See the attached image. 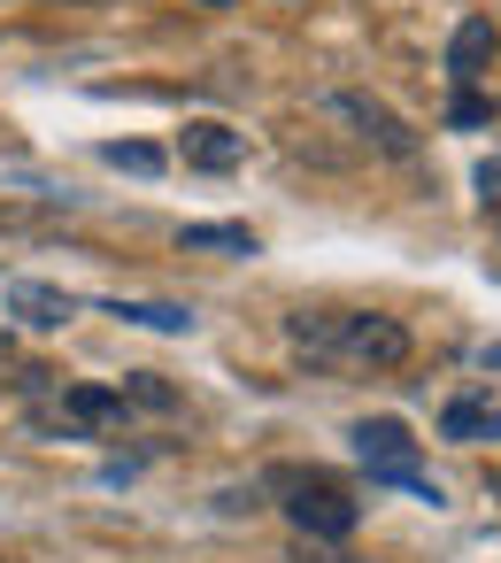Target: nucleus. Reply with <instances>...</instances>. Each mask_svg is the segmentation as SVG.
I'll list each match as a JSON object with an SVG mask.
<instances>
[{
    "label": "nucleus",
    "instance_id": "nucleus-1",
    "mask_svg": "<svg viewBox=\"0 0 501 563\" xmlns=\"http://www.w3.org/2000/svg\"><path fill=\"white\" fill-rule=\"evenodd\" d=\"M286 347L309 355L316 371H401L409 363V324L378 317V309H293L286 317Z\"/></svg>",
    "mask_w": 501,
    "mask_h": 563
},
{
    "label": "nucleus",
    "instance_id": "nucleus-2",
    "mask_svg": "<svg viewBox=\"0 0 501 563\" xmlns=\"http://www.w3.org/2000/svg\"><path fill=\"white\" fill-rule=\"evenodd\" d=\"M270 486L286 494V517H293L301 540H347V532L363 525V501H355L332 471H293V463H278Z\"/></svg>",
    "mask_w": 501,
    "mask_h": 563
},
{
    "label": "nucleus",
    "instance_id": "nucleus-3",
    "mask_svg": "<svg viewBox=\"0 0 501 563\" xmlns=\"http://www.w3.org/2000/svg\"><path fill=\"white\" fill-rule=\"evenodd\" d=\"M24 424L40 440H101V432L132 424V401L116 386H55V394H40L24 409Z\"/></svg>",
    "mask_w": 501,
    "mask_h": 563
},
{
    "label": "nucleus",
    "instance_id": "nucleus-4",
    "mask_svg": "<svg viewBox=\"0 0 501 563\" xmlns=\"http://www.w3.org/2000/svg\"><path fill=\"white\" fill-rule=\"evenodd\" d=\"M347 440H355V463L370 471V486H409L416 501H439V486L424 478L416 440H409V424H401V417H363Z\"/></svg>",
    "mask_w": 501,
    "mask_h": 563
},
{
    "label": "nucleus",
    "instance_id": "nucleus-5",
    "mask_svg": "<svg viewBox=\"0 0 501 563\" xmlns=\"http://www.w3.org/2000/svg\"><path fill=\"white\" fill-rule=\"evenodd\" d=\"M324 109L355 132V140H370L378 155H393V163H409L416 155V132H409V117H393L386 101H370V93H324Z\"/></svg>",
    "mask_w": 501,
    "mask_h": 563
},
{
    "label": "nucleus",
    "instance_id": "nucleus-6",
    "mask_svg": "<svg viewBox=\"0 0 501 563\" xmlns=\"http://www.w3.org/2000/svg\"><path fill=\"white\" fill-rule=\"evenodd\" d=\"M178 155H186V170H240V163H247V132L201 117V124L178 132Z\"/></svg>",
    "mask_w": 501,
    "mask_h": 563
},
{
    "label": "nucleus",
    "instance_id": "nucleus-7",
    "mask_svg": "<svg viewBox=\"0 0 501 563\" xmlns=\"http://www.w3.org/2000/svg\"><path fill=\"white\" fill-rule=\"evenodd\" d=\"M9 317H24V324H40V332H63V324L78 317V294L40 286V278H16V286H9Z\"/></svg>",
    "mask_w": 501,
    "mask_h": 563
},
{
    "label": "nucleus",
    "instance_id": "nucleus-8",
    "mask_svg": "<svg viewBox=\"0 0 501 563\" xmlns=\"http://www.w3.org/2000/svg\"><path fill=\"white\" fill-rule=\"evenodd\" d=\"M439 440H463V448L501 440V401H486V394H455V401L439 409Z\"/></svg>",
    "mask_w": 501,
    "mask_h": 563
},
{
    "label": "nucleus",
    "instance_id": "nucleus-9",
    "mask_svg": "<svg viewBox=\"0 0 501 563\" xmlns=\"http://www.w3.org/2000/svg\"><path fill=\"white\" fill-rule=\"evenodd\" d=\"M493 47H501V32H493L486 16H470V24H455V40H447V78H455V86H470V78H486V63H493Z\"/></svg>",
    "mask_w": 501,
    "mask_h": 563
},
{
    "label": "nucleus",
    "instance_id": "nucleus-10",
    "mask_svg": "<svg viewBox=\"0 0 501 563\" xmlns=\"http://www.w3.org/2000/svg\"><path fill=\"white\" fill-rule=\"evenodd\" d=\"M109 317L124 324H147V332H193V309L186 301H101Z\"/></svg>",
    "mask_w": 501,
    "mask_h": 563
},
{
    "label": "nucleus",
    "instance_id": "nucleus-11",
    "mask_svg": "<svg viewBox=\"0 0 501 563\" xmlns=\"http://www.w3.org/2000/svg\"><path fill=\"white\" fill-rule=\"evenodd\" d=\"M178 247H201V255H255V232H247V224H186Z\"/></svg>",
    "mask_w": 501,
    "mask_h": 563
},
{
    "label": "nucleus",
    "instance_id": "nucleus-12",
    "mask_svg": "<svg viewBox=\"0 0 501 563\" xmlns=\"http://www.w3.org/2000/svg\"><path fill=\"white\" fill-rule=\"evenodd\" d=\"M101 163H109V170H132V178H155V170H163V147H140V140H109V147H101Z\"/></svg>",
    "mask_w": 501,
    "mask_h": 563
},
{
    "label": "nucleus",
    "instance_id": "nucleus-13",
    "mask_svg": "<svg viewBox=\"0 0 501 563\" xmlns=\"http://www.w3.org/2000/svg\"><path fill=\"white\" fill-rule=\"evenodd\" d=\"M116 394H124L132 409H178V386H163L155 371H132V378H124Z\"/></svg>",
    "mask_w": 501,
    "mask_h": 563
},
{
    "label": "nucleus",
    "instance_id": "nucleus-14",
    "mask_svg": "<svg viewBox=\"0 0 501 563\" xmlns=\"http://www.w3.org/2000/svg\"><path fill=\"white\" fill-rule=\"evenodd\" d=\"M478 201L501 209V163H478Z\"/></svg>",
    "mask_w": 501,
    "mask_h": 563
},
{
    "label": "nucleus",
    "instance_id": "nucleus-15",
    "mask_svg": "<svg viewBox=\"0 0 501 563\" xmlns=\"http://www.w3.org/2000/svg\"><path fill=\"white\" fill-rule=\"evenodd\" d=\"M201 9H232V0H201Z\"/></svg>",
    "mask_w": 501,
    "mask_h": 563
}]
</instances>
